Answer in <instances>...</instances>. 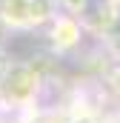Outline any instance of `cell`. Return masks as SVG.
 <instances>
[{"label":"cell","instance_id":"1","mask_svg":"<svg viewBox=\"0 0 120 123\" xmlns=\"http://www.w3.org/2000/svg\"><path fill=\"white\" fill-rule=\"evenodd\" d=\"M6 69H9V60L0 55V80H3V74H6Z\"/></svg>","mask_w":120,"mask_h":123},{"label":"cell","instance_id":"2","mask_svg":"<svg viewBox=\"0 0 120 123\" xmlns=\"http://www.w3.org/2000/svg\"><path fill=\"white\" fill-rule=\"evenodd\" d=\"M3 43H6V23L0 20V46H3Z\"/></svg>","mask_w":120,"mask_h":123}]
</instances>
